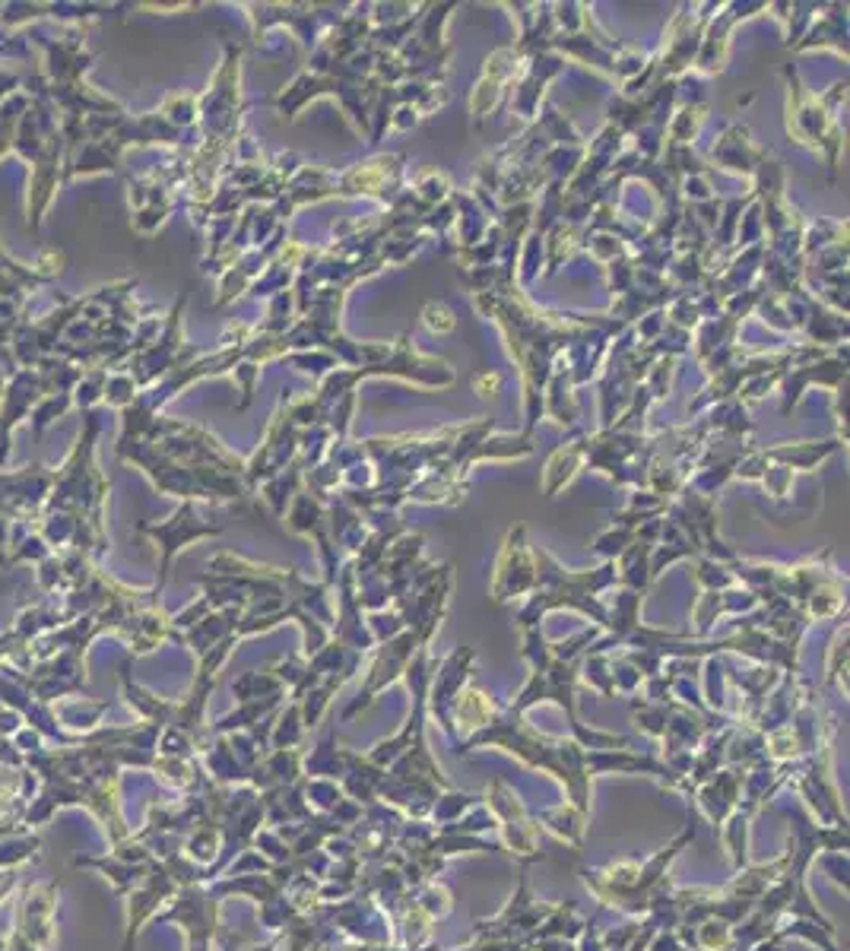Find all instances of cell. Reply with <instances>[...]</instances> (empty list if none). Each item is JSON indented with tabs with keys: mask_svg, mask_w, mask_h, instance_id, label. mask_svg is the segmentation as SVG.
Returning a JSON list of instances; mask_svg holds the SVG:
<instances>
[{
	"mask_svg": "<svg viewBox=\"0 0 850 951\" xmlns=\"http://www.w3.org/2000/svg\"><path fill=\"white\" fill-rule=\"evenodd\" d=\"M784 80H787V130H790V137L822 149L825 159H828V172H835L838 153L844 146V134L838 127V105L847 102V86L844 83L831 86L835 92L825 99L828 108H822V102L800 83L793 67L784 70Z\"/></svg>",
	"mask_w": 850,
	"mask_h": 951,
	"instance_id": "1",
	"label": "cell"
},
{
	"mask_svg": "<svg viewBox=\"0 0 850 951\" xmlns=\"http://www.w3.org/2000/svg\"><path fill=\"white\" fill-rule=\"evenodd\" d=\"M238 70H242V51L238 45L226 48V61L219 67L213 89L200 99L197 115L207 124V140H232L238 130Z\"/></svg>",
	"mask_w": 850,
	"mask_h": 951,
	"instance_id": "2",
	"label": "cell"
},
{
	"mask_svg": "<svg viewBox=\"0 0 850 951\" xmlns=\"http://www.w3.org/2000/svg\"><path fill=\"white\" fill-rule=\"evenodd\" d=\"M140 530L150 533L156 543L162 546V577H159V584H162V581H165V571H169L172 558H175V552H178L181 546L194 543V539H200V536H213V533H219L223 527L210 524V520H203V517L197 514V508L191 505V501H184V505H181L169 520H162V524H143Z\"/></svg>",
	"mask_w": 850,
	"mask_h": 951,
	"instance_id": "3",
	"label": "cell"
},
{
	"mask_svg": "<svg viewBox=\"0 0 850 951\" xmlns=\"http://www.w3.org/2000/svg\"><path fill=\"white\" fill-rule=\"evenodd\" d=\"M400 172H403V159L400 156H378L372 162L356 165L353 172L340 175L337 178V194H368V197L397 200Z\"/></svg>",
	"mask_w": 850,
	"mask_h": 951,
	"instance_id": "4",
	"label": "cell"
},
{
	"mask_svg": "<svg viewBox=\"0 0 850 951\" xmlns=\"http://www.w3.org/2000/svg\"><path fill=\"white\" fill-rule=\"evenodd\" d=\"M530 584H533V565H530L524 527H514V530L505 536L502 555H498L492 593H495V600H505V596H511V593L527 590Z\"/></svg>",
	"mask_w": 850,
	"mask_h": 951,
	"instance_id": "5",
	"label": "cell"
},
{
	"mask_svg": "<svg viewBox=\"0 0 850 951\" xmlns=\"http://www.w3.org/2000/svg\"><path fill=\"white\" fill-rule=\"evenodd\" d=\"M517 61H521V54H517L514 48L495 51L492 58L486 61V77L479 80V86H476V92H473V102H470L473 118H483V115H489V111L495 108L498 96H502L505 86L514 80V70L521 67Z\"/></svg>",
	"mask_w": 850,
	"mask_h": 951,
	"instance_id": "6",
	"label": "cell"
},
{
	"mask_svg": "<svg viewBox=\"0 0 850 951\" xmlns=\"http://www.w3.org/2000/svg\"><path fill=\"white\" fill-rule=\"evenodd\" d=\"M711 159L720 169H730V172H743V175H752L759 172V165L768 159L759 146L749 140V130L746 127H727L724 137L717 140V146L711 149Z\"/></svg>",
	"mask_w": 850,
	"mask_h": 951,
	"instance_id": "7",
	"label": "cell"
},
{
	"mask_svg": "<svg viewBox=\"0 0 850 951\" xmlns=\"http://www.w3.org/2000/svg\"><path fill=\"white\" fill-rule=\"evenodd\" d=\"M584 466V435L578 441H568L562 447H556L546 463V473H543V492L552 498L562 486H568L575 473Z\"/></svg>",
	"mask_w": 850,
	"mask_h": 951,
	"instance_id": "8",
	"label": "cell"
},
{
	"mask_svg": "<svg viewBox=\"0 0 850 951\" xmlns=\"http://www.w3.org/2000/svg\"><path fill=\"white\" fill-rule=\"evenodd\" d=\"M828 10H831V13L825 16V23L812 29L806 42L793 45V48L803 51V48H816V45H831L838 54H844V58H847V7H844V4H835V7H828Z\"/></svg>",
	"mask_w": 850,
	"mask_h": 951,
	"instance_id": "9",
	"label": "cell"
},
{
	"mask_svg": "<svg viewBox=\"0 0 850 951\" xmlns=\"http://www.w3.org/2000/svg\"><path fill=\"white\" fill-rule=\"evenodd\" d=\"M70 403H73V400H70V394H58V397L48 394V397H45V403H42L39 409H35V432H42V428H45L54 416L67 413Z\"/></svg>",
	"mask_w": 850,
	"mask_h": 951,
	"instance_id": "10",
	"label": "cell"
},
{
	"mask_svg": "<svg viewBox=\"0 0 850 951\" xmlns=\"http://www.w3.org/2000/svg\"><path fill=\"white\" fill-rule=\"evenodd\" d=\"M425 324H429L432 330L448 333V330H454V314L445 305H429L425 308Z\"/></svg>",
	"mask_w": 850,
	"mask_h": 951,
	"instance_id": "11",
	"label": "cell"
}]
</instances>
